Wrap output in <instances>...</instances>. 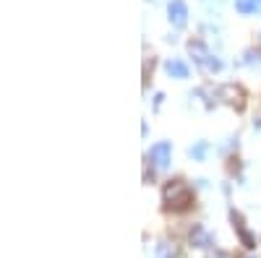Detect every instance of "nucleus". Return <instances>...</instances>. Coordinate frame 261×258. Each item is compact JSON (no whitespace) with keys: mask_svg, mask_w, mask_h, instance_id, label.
<instances>
[{"mask_svg":"<svg viewBox=\"0 0 261 258\" xmlns=\"http://www.w3.org/2000/svg\"><path fill=\"white\" fill-rule=\"evenodd\" d=\"M162 198H165L167 209H172V211H183V209L191 206L193 193H191V188H188L183 180H170V183L165 185V190H162Z\"/></svg>","mask_w":261,"mask_h":258,"instance_id":"f257e3e1","label":"nucleus"},{"mask_svg":"<svg viewBox=\"0 0 261 258\" xmlns=\"http://www.w3.org/2000/svg\"><path fill=\"white\" fill-rule=\"evenodd\" d=\"M217 99L235 107L238 112L246 107V92H243V86H238V83H222L220 89H217Z\"/></svg>","mask_w":261,"mask_h":258,"instance_id":"f03ea898","label":"nucleus"},{"mask_svg":"<svg viewBox=\"0 0 261 258\" xmlns=\"http://www.w3.org/2000/svg\"><path fill=\"white\" fill-rule=\"evenodd\" d=\"M167 18L175 29H183L188 24V6L183 0H170L167 3Z\"/></svg>","mask_w":261,"mask_h":258,"instance_id":"7ed1b4c3","label":"nucleus"},{"mask_svg":"<svg viewBox=\"0 0 261 258\" xmlns=\"http://www.w3.org/2000/svg\"><path fill=\"white\" fill-rule=\"evenodd\" d=\"M170 154H172V146L167 141H160V144H154L149 149V162L154 164L157 169H165L170 164Z\"/></svg>","mask_w":261,"mask_h":258,"instance_id":"20e7f679","label":"nucleus"},{"mask_svg":"<svg viewBox=\"0 0 261 258\" xmlns=\"http://www.w3.org/2000/svg\"><path fill=\"white\" fill-rule=\"evenodd\" d=\"M188 52H191V58L199 63V66H204V68H206V63L212 60V52L204 47V42H199V39H191V42H188Z\"/></svg>","mask_w":261,"mask_h":258,"instance_id":"39448f33","label":"nucleus"},{"mask_svg":"<svg viewBox=\"0 0 261 258\" xmlns=\"http://www.w3.org/2000/svg\"><path fill=\"white\" fill-rule=\"evenodd\" d=\"M230 219H232V227H235V232L241 235V240H243V245L246 248H253L256 243H253V235L246 230V222H243V217L238 211H230Z\"/></svg>","mask_w":261,"mask_h":258,"instance_id":"423d86ee","label":"nucleus"},{"mask_svg":"<svg viewBox=\"0 0 261 258\" xmlns=\"http://www.w3.org/2000/svg\"><path fill=\"white\" fill-rule=\"evenodd\" d=\"M188 240H191L196 248H212V235H209V232H206L201 224H196V227L191 230Z\"/></svg>","mask_w":261,"mask_h":258,"instance_id":"0eeeda50","label":"nucleus"},{"mask_svg":"<svg viewBox=\"0 0 261 258\" xmlns=\"http://www.w3.org/2000/svg\"><path fill=\"white\" fill-rule=\"evenodd\" d=\"M165 71H167L172 78H188V66H186L183 60H178V58L167 60V63H165Z\"/></svg>","mask_w":261,"mask_h":258,"instance_id":"6e6552de","label":"nucleus"},{"mask_svg":"<svg viewBox=\"0 0 261 258\" xmlns=\"http://www.w3.org/2000/svg\"><path fill=\"white\" fill-rule=\"evenodd\" d=\"M206 149H209V144H206V141H199L196 146L188 149V157H191V159H204V157H206Z\"/></svg>","mask_w":261,"mask_h":258,"instance_id":"1a4fd4ad","label":"nucleus"},{"mask_svg":"<svg viewBox=\"0 0 261 258\" xmlns=\"http://www.w3.org/2000/svg\"><path fill=\"white\" fill-rule=\"evenodd\" d=\"M235 8L241 13H253L256 11V0H235Z\"/></svg>","mask_w":261,"mask_h":258,"instance_id":"9d476101","label":"nucleus"},{"mask_svg":"<svg viewBox=\"0 0 261 258\" xmlns=\"http://www.w3.org/2000/svg\"><path fill=\"white\" fill-rule=\"evenodd\" d=\"M160 255H162V258H178L180 250H178V248H172V245L167 248V243H162V245H160Z\"/></svg>","mask_w":261,"mask_h":258,"instance_id":"9b49d317","label":"nucleus"},{"mask_svg":"<svg viewBox=\"0 0 261 258\" xmlns=\"http://www.w3.org/2000/svg\"><path fill=\"white\" fill-rule=\"evenodd\" d=\"M220 68H222V60H220V58H212V60L206 63V71H212V73H217Z\"/></svg>","mask_w":261,"mask_h":258,"instance_id":"f8f14e48","label":"nucleus"},{"mask_svg":"<svg viewBox=\"0 0 261 258\" xmlns=\"http://www.w3.org/2000/svg\"><path fill=\"white\" fill-rule=\"evenodd\" d=\"M258 60H261V55H258V52H253V50H248V52H246V63H258Z\"/></svg>","mask_w":261,"mask_h":258,"instance_id":"ddd939ff","label":"nucleus"},{"mask_svg":"<svg viewBox=\"0 0 261 258\" xmlns=\"http://www.w3.org/2000/svg\"><path fill=\"white\" fill-rule=\"evenodd\" d=\"M204 3H206L209 8H212V6H214V8H220V6L225 3V0H204Z\"/></svg>","mask_w":261,"mask_h":258,"instance_id":"4468645a","label":"nucleus"},{"mask_svg":"<svg viewBox=\"0 0 261 258\" xmlns=\"http://www.w3.org/2000/svg\"><path fill=\"white\" fill-rule=\"evenodd\" d=\"M212 258H214V255H212ZM217 258H227V255H222V253H217Z\"/></svg>","mask_w":261,"mask_h":258,"instance_id":"2eb2a0df","label":"nucleus"}]
</instances>
